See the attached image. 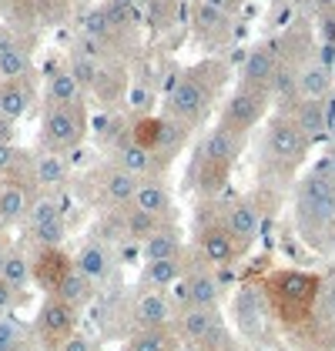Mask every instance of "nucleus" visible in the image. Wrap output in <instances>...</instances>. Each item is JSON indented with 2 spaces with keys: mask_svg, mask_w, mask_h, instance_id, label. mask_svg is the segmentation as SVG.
I'll list each match as a JSON object with an SVG mask.
<instances>
[{
  "mask_svg": "<svg viewBox=\"0 0 335 351\" xmlns=\"http://www.w3.org/2000/svg\"><path fill=\"white\" fill-rule=\"evenodd\" d=\"M275 71H279V64H275V54L268 51V47H255L245 60V71H242V77L249 87H265L268 90V84L275 77Z\"/></svg>",
  "mask_w": 335,
  "mask_h": 351,
  "instance_id": "23",
  "label": "nucleus"
},
{
  "mask_svg": "<svg viewBox=\"0 0 335 351\" xmlns=\"http://www.w3.org/2000/svg\"><path fill=\"white\" fill-rule=\"evenodd\" d=\"M24 348V335L21 324L10 318H0V351H21Z\"/></svg>",
  "mask_w": 335,
  "mask_h": 351,
  "instance_id": "33",
  "label": "nucleus"
},
{
  "mask_svg": "<svg viewBox=\"0 0 335 351\" xmlns=\"http://www.w3.org/2000/svg\"><path fill=\"white\" fill-rule=\"evenodd\" d=\"M81 94H84V87L78 84V77H74L67 67L54 71V74L47 77V87H44L47 104H81Z\"/></svg>",
  "mask_w": 335,
  "mask_h": 351,
  "instance_id": "24",
  "label": "nucleus"
},
{
  "mask_svg": "<svg viewBox=\"0 0 335 351\" xmlns=\"http://www.w3.org/2000/svg\"><path fill=\"white\" fill-rule=\"evenodd\" d=\"M265 108H268V90H265V87H249V84H242V87L228 97V104H224L222 128L245 134L249 128H255V124L262 121Z\"/></svg>",
  "mask_w": 335,
  "mask_h": 351,
  "instance_id": "5",
  "label": "nucleus"
},
{
  "mask_svg": "<svg viewBox=\"0 0 335 351\" xmlns=\"http://www.w3.org/2000/svg\"><path fill=\"white\" fill-rule=\"evenodd\" d=\"M0 261H3V247H0Z\"/></svg>",
  "mask_w": 335,
  "mask_h": 351,
  "instance_id": "46",
  "label": "nucleus"
},
{
  "mask_svg": "<svg viewBox=\"0 0 335 351\" xmlns=\"http://www.w3.org/2000/svg\"><path fill=\"white\" fill-rule=\"evenodd\" d=\"M161 224H168V221H158V217L144 215V211H138V208H128V215H124V234L135 238V241H148Z\"/></svg>",
  "mask_w": 335,
  "mask_h": 351,
  "instance_id": "30",
  "label": "nucleus"
},
{
  "mask_svg": "<svg viewBox=\"0 0 335 351\" xmlns=\"http://www.w3.org/2000/svg\"><path fill=\"white\" fill-rule=\"evenodd\" d=\"M224 228H228V234L235 238V241L242 244H251L258 238V228H262V217H258V208L249 204V201H242V204H231V211L224 217Z\"/></svg>",
  "mask_w": 335,
  "mask_h": 351,
  "instance_id": "18",
  "label": "nucleus"
},
{
  "mask_svg": "<svg viewBox=\"0 0 335 351\" xmlns=\"http://www.w3.org/2000/svg\"><path fill=\"white\" fill-rule=\"evenodd\" d=\"M30 194L21 181H0V224H14L27 215Z\"/></svg>",
  "mask_w": 335,
  "mask_h": 351,
  "instance_id": "22",
  "label": "nucleus"
},
{
  "mask_svg": "<svg viewBox=\"0 0 335 351\" xmlns=\"http://www.w3.org/2000/svg\"><path fill=\"white\" fill-rule=\"evenodd\" d=\"M131 208H138V211H144V215L158 217V221H171V217H174L171 194H168V188L158 181V178H141Z\"/></svg>",
  "mask_w": 335,
  "mask_h": 351,
  "instance_id": "10",
  "label": "nucleus"
},
{
  "mask_svg": "<svg viewBox=\"0 0 335 351\" xmlns=\"http://www.w3.org/2000/svg\"><path fill=\"white\" fill-rule=\"evenodd\" d=\"M67 174H71V164L64 154H54V151H44V154H37L34 161H30V181H37L41 188L54 191L60 188L64 181H67Z\"/></svg>",
  "mask_w": 335,
  "mask_h": 351,
  "instance_id": "15",
  "label": "nucleus"
},
{
  "mask_svg": "<svg viewBox=\"0 0 335 351\" xmlns=\"http://www.w3.org/2000/svg\"><path fill=\"white\" fill-rule=\"evenodd\" d=\"M0 144H14V121L0 117Z\"/></svg>",
  "mask_w": 335,
  "mask_h": 351,
  "instance_id": "41",
  "label": "nucleus"
},
{
  "mask_svg": "<svg viewBox=\"0 0 335 351\" xmlns=\"http://www.w3.org/2000/svg\"><path fill=\"white\" fill-rule=\"evenodd\" d=\"M21 161V151L14 147V144H0V174H7V171H14Z\"/></svg>",
  "mask_w": 335,
  "mask_h": 351,
  "instance_id": "37",
  "label": "nucleus"
},
{
  "mask_svg": "<svg viewBox=\"0 0 335 351\" xmlns=\"http://www.w3.org/2000/svg\"><path fill=\"white\" fill-rule=\"evenodd\" d=\"M27 217H30V228H37V224H47V221H60L64 215H60V208L51 197H41V201H30Z\"/></svg>",
  "mask_w": 335,
  "mask_h": 351,
  "instance_id": "32",
  "label": "nucleus"
},
{
  "mask_svg": "<svg viewBox=\"0 0 335 351\" xmlns=\"http://www.w3.org/2000/svg\"><path fill=\"white\" fill-rule=\"evenodd\" d=\"M87 134V114L84 104H47L44 124H41V141L47 151L64 154L74 151Z\"/></svg>",
  "mask_w": 335,
  "mask_h": 351,
  "instance_id": "2",
  "label": "nucleus"
},
{
  "mask_svg": "<svg viewBox=\"0 0 335 351\" xmlns=\"http://www.w3.org/2000/svg\"><path fill=\"white\" fill-rule=\"evenodd\" d=\"M299 211L302 224L329 228L335 224V181L325 174H308L302 191H299Z\"/></svg>",
  "mask_w": 335,
  "mask_h": 351,
  "instance_id": "4",
  "label": "nucleus"
},
{
  "mask_svg": "<svg viewBox=\"0 0 335 351\" xmlns=\"http://www.w3.org/2000/svg\"><path fill=\"white\" fill-rule=\"evenodd\" d=\"M74 271L81 274L84 281L101 285V281L111 274V251H108L104 244L87 241L81 251H78V258H74Z\"/></svg>",
  "mask_w": 335,
  "mask_h": 351,
  "instance_id": "14",
  "label": "nucleus"
},
{
  "mask_svg": "<svg viewBox=\"0 0 335 351\" xmlns=\"http://www.w3.org/2000/svg\"><path fill=\"white\" fill-rule=\"evenodd\" d=\"M208 71H211V64L195 67L188 77H181L168 90L165 101L168 121H178V124L188 128V124H198L205 117V110L211 108V101H215V81L208 77Z\"/></svg>",
  "mask_w": 335,
  "mask_h": 351,
  "instance_id": "1",
  "label": "nucleus"
},
{
  "mask_svg": "<svg viewBox=\"0 0 335 351\" xmlns=\"http://www.w3.org/2000/svg\"><path fill=\"white\" fill-rule=\"evenodd\" d=\"M91 291H94V285H91V281H84L81 274L74 271V265H71V271L57 281V288H54V295L60 298V301H67L71 308H81L84 301L91 298Z\"/></svg>",
  "mask_w": 335,
  "mask_h": 351,
  "instance_id": "26",
  "label": "nucleus"
},
{
  "mask_svg": "<svg viewBox=\"0 0 335 351\" xmlns=\"http://www.w3.org/2000/svg\"><path fill=\"white\" fill-rule=\"evenodd\" d=\"M81 87H91V84H97V64L91 60V57H74V64L67 67Z\"/></svg>",
  "mask_w": 335,
  "mask_h": 351,
  "instance_id": "35",
  "label": "nucleus"
},
{
  "mask_svg": "<svg viewBox=\"0 0 335 351\" xmlns=\"http://www.w3.org/2000/svg\"><path fill=\"white\" fill-rule=\"evenodd\" d=\"M322 108H325V131H332L335 134V94L329 101H322Z\"/></svg>",
  "mask_w": 335,
  "mask_h": 351,
  "instance_id": "40",
  "label": "nucleus"
},
{
  "mask_svg": "<svg viewBox=\"0 0 335 351\" xmlns=\"http://www.w3.org/2000/svg\"><path fill=\"white\" fill-rule=\"evenodd\" d=\"M332 311H335V288H332Z\"/></svg>",
  "mask_w": 335,
  "mask_h": 351,
  "instance_id": "44",
  "label": "nucleus"
},
{
  "mask_svg": "<svg viewBox=\"0 0 335 351\" xmlns=\"http://www.w3.org/2000/svg\"><path fill=\"white\" fill-rule=\"evenodd\" d=\"M295 128H299L308 141H315V137L325 134V108H322V101H305V104L299 108Z\"/></svg>",
  "mask_w": 335,
  "mask_h": 351,
  "instance_id": "29",
  "label": "nucleus"
},
{
  "mask_svg": "<svg viewBox=\"0 0 335 351\" xmlns=\"http://www.w3.org/2000/svg\"><path fill=\"white\" fill-rule=\"evenodd\" d=\"M178 328H181V335H185L192 345L215 341V338L222 335V322H218V311H215V308H185Z\"/></svg>",
  "mask_w": 335,
  "mask_h": 351,
  "instance_id": "11",
  "label": "nucleus"
},
{
  "mask_svg": "<svg viewBox=\"0 0 335 351\" xmlns=\"http://www.w3.org/2000/svg\"><path fill=\"white\" fill-rule=\"evenodd\" d=\"M141 258H144V265L148 261H168V258H181V234H178V228L168 221L161 224L148 241H141Z\"/></svg>",
  "mask_w": 335,
  "mask_h": 351,
  "instance_id": "17",
  "label": "nucleus"
},
{
  "mask_svg": "<svg viewBox=\"0 0 335 351\" xmlns=\"http://www.w3.org/2000/svg\"><path fill=\"white\" fill-rule=\"evenodd\" d=\"M131 315L138 328H168L171 322V301L165 298V291H154V288H141L135 304H131Z\"/></svg>",
  "mask_w": 335,
  "mask_h": 351,
  "instance_id": "9",
  "label": "nucleus"
},
{
  "mask_svg": "<svg viewBox=\"0 0 335 351\" xmlns=\"http://www.w3.org/2000/svg\"><path fill=\"white\" fill-rule=\"evenodd\" d=\"M224 3H228V7H235V3H245V0H224Z\"/></svg>",
  "mask_w": 335,
  "mask_h": 351,
  "instance_id": "43",
  "label": "nucleus"
},
{
  "mask_svg": "<svg viewBox=\"0 0 335 351\" xmlns=\"http://www.w3.org/2000/svg\"><path fill=\"white\" fill-rule=\"evenodd\" d=\"M178 351H201L198 345H185V348H178Z\"/></svg>",
  "mask_w": 335,
  "mask_h": 351,
  "instance_id": "42",
  "label": "nucleus"
},
{
  "mask_svg": "<svg viewBox=\"0 0 335 351\" xmlns=\"http://www.w3.org/2000/svg\"><path fill=\"white\" fill-rule=\"evenodd\" d=\"M74 324H78V308H71L67 301H60L57 295L44 298V304L37 311V328H41L44 338H51V341L60 345L64 338L74 335Z\"/></svg>",
  "mask_w": 335,
  "mask_h": 351,
  "instance_id": "6",
  "label": "nucleus"
},
{
  "mask_svg": "<svg viewBox=\"0 0 335 351\" xmlns=\"http://www.w3.org/2000/svg\"><path fill=\"white\" fill-rule=\"evenodd\" d=\"M30 278H34V271H30L27 258H24L21 251H3V261H0V281L24 295L27 285H30Z\"/></svg>",
  "mask_w": 335,
  "mask_h": 351,
  "instance_id": "25",
  "label": "nucleus"
},
{
  "mask_svg": "<svg viewBox=\"0 0 335 351\" xmlns=\"http://www.w3.org/2000/svg\"><path fill=\"white\" fill-rule=\"evenodd\" d=\"M242 147H245V134H238V131H228V128H215L211 134L201 141V147H198V158L201 161V184L205 188H215V184H222L218 178L228 174V167L235 164V158L242 154Z\"/></svg>",
  "mask_w": 335,
  "mask_h": 351,
  "instance_id": "3",
  "label": "nucleus"
},
{
  "mask_svg": "<svg viewBox=\"0 0 335 351\" xmlns=\"http://www.w3.org/2000/svg\"><path fill=\"white\" fill-rule=\"evenodd\" d=\"M34 231V238L44 244V247H60L64 238H67V224H64V217L60 221H47V224H37V228H30Z\"/></svg>",
  "mask_w": 335,
  "mask_h": 351,
  "instance_id": "31",
  "label": "nucleus"
},
{
  "mask_svg": "<svg viewBox=\"0 0 335 351\" xmlns=\"http://www.w3.org/2000/svg\"><path fill=\"white\" fill-rule=\"evenodd\" d=\"M57 351H94V345H91L87 338H81V335H71V338L60 341V348Z\"/></svg>",
  "mask_w": 335,
  "mask_h": 351,
  "instance_id": "38",
  "label": "nucleus"
},
{
  "mask_svg": "<svg viewBox=\"0 0 335 351\" xmlns=\"http://www.w3.org/2000/svg\"><path fill=\"white\" fill-rule=\"evenodd\" d=\"M308 151V137L295 128V121H275L268 128V154L281 164H299Z\"/></svg>",
  "mask_w": 335,
  "mask_h": 351,
  "instance_id": "7",
  "label": "nucleus"
},
{
  "mask_svg": "<svg viewBox=\"0 0 335 351\" xmlns=\"http://www.w3.org/2000/svg\"><path fill=\"white\" fill-rule=\"evenodd\" d=\"M84 30L91 34V37H104L108 30H111V17H108V10L101 7V10H91L87 17H84Z\"/></svg>",
  "mask_w": 335,
  "mask_h": 351,
  "instance_id": "36",
  "label": "nucleus"
},
{
  "mask_svg": "<svg viewBox=\"0 0 335 351\" xmlns=\"http://www.w3.org/2000/svg\"><path fill=\"white\" fill-rule=\"evenodd\" d=\"M114 164H117L121 171L135 174V178H158V174H161V167H165V158H158V154L144 151V147L135 144L131 137H124V141H117V144H114Z\"/></svg>",
  "mask_w": 335,
  "mask_h": 351,
  "instance_id": "8",
  "label": "nucleus"
},
{
  "mask_svg": "<svg viewBox=\"0 0 335 351\" xmlns=\"http://www.w3.org/2000/svg\"><path fill=\"white\" fill-rule=\"evenodd\" d=\"M74 3H91V0H74Z\"/></svg>",
  "mask_w": 335,
  "mask_h": 351,
  "instance_id": "45",
  "label": "nucleus"
},
{
  "mask_svg": "<svg viewBox=\"0 0 335 351\" xmlns=\"http://www.w3.org/2000/svg\"><path fill=\"white\" fill-rule=\"evenodd\" d=\"M138 181L141 178L121 171L117 164L108 167V171L101 174V197H104V204H111V208H131L135 191H138Z\"/></svg>",
  "mask_w": 335,
  "mask_h": 351,
  "instance_id": "12",
  "label": "nucleus"
},
{
  "mask_svg": "<svg viewBox=\"0 0 335 351\" xmlns=\"http://www.w3.org/2000/svg\"><path fill=\"white\" fill-rule=\"evenodd\" d=\"M17 295H21V291H14L10 285H3V281H0V311L14 308V304H17Z\"/></svg>",
  "mask_w": 335,
  "mask_h": 351,
  "instance_id": "39",
  "label": "nucleus"
},
{
  "mask_svg": "<svg viewBox=\"0 0 335 351\" xmlns=\"http://www.w3.org/2000/svg\"><path fill=\"white\" fill-rule=\"evenodd\" d=\"M185 278V265L181 258H168V261H148L144 274H141V288H154V291H168V288H178Z\"/></svg>",
  "mask_w": 335,
  "mask_h": 351,
  "instance_id": "19",
  "label": "nucleus"
},
{
  "mask_svg": "<svg viewBox=\"0 0 335 351\" xmlns=\"http://www.w3.org/2000/svg\"><path fill=\"white\" fill-rule=\"evenodd\" d=\"M329 87H332V74H329L325 64H312V67H305V71L299 74V94H305L308 101L325 97Z\"/></svg>",
  "mask_w": 335,
  "mask_h": 351,
  "instance_id": "27",
  "label": "nucleus"
},
{
  "mask_svg": "<svg viewBox=\"0 0 335 351\" xmlns=\"http://www.w3.org/2000/svg\"><path fill=\"white\" fill-rule=\"evenodd\" d=\"M238 251H242V244L228 234L224 224H208V228L201 231V254H205L211 265H231V261L238 258Z\"/></svg>",
  "mask_w": 335,
  "mask_h": 351,
  "instance_id": "13",
  "label": "nucleus"
},
{
  "mask_svg": "<svg viewBox=\"0 0 335 351\" xmlns=\"http://www.w3.org/2000/svg\"><path fill=\"white\" fill-rule=\"evenodd\" d=\"M268 87H272L279 97H295V94H299V74H295V71H288V67H279Z\"/></svg>",
  "mask_w": 335,
  "mask_h": 351,
  "instance_id": "34",
  "label": "nucleus"
},
{
  "mask_svg": "<svg viewBox=\"0 0 335 351\" xmlns=\"http://www.w3.org/2000/svg\"><path fill=\"white\" fill-rule=\"evenodd\" d=\"M178 295L185 301V308H215L222 291L211 274H192V278H181Z\"/></svg>",
  "mask_w": 335,
  "mask_h": 351,
  "instance_id": "16",
  "label": "nucleus"
},
{
  "mask_svg": "<svg viewBox=\"0 0 335 351\" xmlns=\"http://www.w3.org/2000/svg\"><path fill=\"white\" fill-rule=\"evenodd\" d=\"M30 71V57L27 51L10 40L7 34H0V81H24Z\"/></svg>",
  "mask_w": 335,
  "mask_h": 351,
  "instance_id": "21",
  "label": "nucleus"
},
{
  "mask_svg": "<svg viewBox=\"0 0 335 351\" xmlns=\"http://www.w3.org/2000/svg\"><path fill=\"white\" fill-rule=\"evenodd\" d=\"M128 351H174V338L168 328H138L128 341Z\"/></svg>",
  "mask_w": 335,
  "mask_h": 351,
  "instance_id": "28",
  "label": "nucleus"
},
{
  "mask_svg": "<svg viewBox=\"0 0 335 351\" xmlns=\"http://www.w3.org/2000/svg\"><path fill=\"white\" fill-rule=\"evenodd\" d=\"M34 104V94L24 81H0V117L7 121H21Z\"/></svg>",
  "mask_w": 335,
  "mask_h": 351,
  "instance_id": "20",
  "label": "nucleus"
}]
</instances>
